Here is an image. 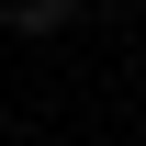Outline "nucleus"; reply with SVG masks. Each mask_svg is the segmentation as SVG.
Instances as JSON below:
<instances>
[{
	"mask_svg": "<svg viewBox=\"0 0 146 146\" xmlns=\"http://www.w3.org/2000/svg\"><path fill=\"white\" fill-rule=\"evenodd\" d=\"M68 11H79V0H0V23H11V34H56Z\"/></svg>",
	"mask_w": 146,
	"mask_h": 146,
	"instance_id": "obj_1",
	"label": "nucleus"
}]
</instances>
